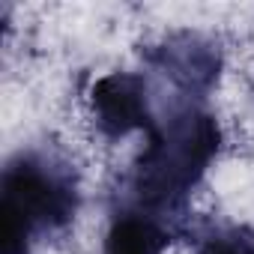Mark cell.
<instances>
[{
	"label": "cell",
	"instance_id": "1",
	"mask_svg": "<svg viewBox=\"0 0 254 254\" xmlns=\"http://www.w3.org/2000/svg\"><path fill=\"white\" fill-rule=\"evenodd\" d=\"M221 147V129L209 111L183 105L156 120L132 171L135 203L165 215L180 209L197 189Z\"/></svg>",
	"mask_w": 254,
	"mask_h": 254
},
{
	"label": "cell",
	"instance_id": "2",
	"mask_svg": "<svg viewBox=\"0 0 254 254\" xmlns=\"http://www.w3.org/2000/svg\"><path fill=\"white\" fill-rule=\"evenodd\" d=\"M78 212L72 171L45 153H18L0 180V254H30V245L63 230Z\"/></svg>",
	"mask_w": 254,
	"mask_h": 254
},
{
	"label": "cell",
	"instance_id": "3",
	"mask_svg": "<svg viewBox=\"0 0 254 254\" xmlns=\"http://www.w3.org/2000/svg\"><path fill=\"white\" fill-rule=\"evenodd\" d=\"M90 108L99 132L111 141L129 138L135 132H153L156 114L150 105L147 81L135 72L102 75L90 90Z\"/></svg>",
	"mask_w": 254,
	"mask_h": 254
},
{
	"label": "cell",
	"instance_id": "4",
	"mask_svg": "<svg viewBox=\"0 0 254 254\" xmlns=\"http://www.w3.org/2000/svg\"><path fill=\"white\" fill-rule=\"evenodd\" d=\"M156 63L186 93H206L215 84L218 66H221L215 45L189 33L174 36L162 48H156Z\"/></svg>",
	"mask_w": 254,
	"mask_h": 254
},
{
	"label": "cell",
	"instance_id": "5",
	"mask_svg": "<svg viewBox=\"0 0 254 254\" xmlns=\"http://www.w3.org/2000/svg\"><path fill=\"white\" fill-rule=\"evenodd\" d=\"M168 245H171L168 218L132 203L114 212L102 242V254H165Z\"/></svg>",
	"mask_w": 254,
	"mask_h": 254
},
{
	"label": "cell",
	"instance_id": "6",
	"mask_svg": "<svg viewBox=\"0 0 254 254\" xmlns=\"http://www.w3.org/2000/svg\"><path fill=\"white\" fill-rule=\"evenodd\" d=\"M200 254H254V239L242 233H209L200 242Z\"/></svg>",
	"mask_w": 254,
	"mask_h": 254
}]
</instances>
